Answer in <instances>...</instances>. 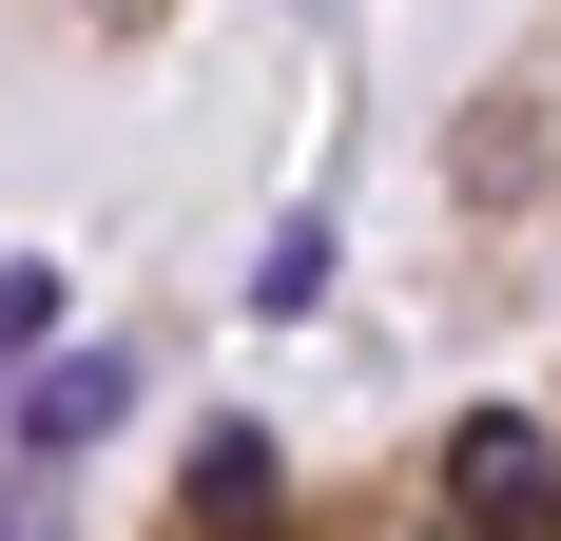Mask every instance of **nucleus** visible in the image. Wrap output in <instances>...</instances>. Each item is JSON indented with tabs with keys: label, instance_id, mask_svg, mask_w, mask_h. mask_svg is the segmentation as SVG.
I'll use <instances>...</instances> for the list:
<instances>
[{
	"label": "nucleus",
	"instance_id": "2",
	"mask_svg": "<svg viewBox=\"0 0 561 541\" xmlns=\"http://www.w3.org/2000/svg\"><path fill=\"white\" fill-rule=\"evenodd\" d=\"M98 426H116V368H20V445H39V464L98 445Z\"/></svg>",
	"mask_w": 561,
	"mask_h": 541
},
{
	"label": "nucleus",
	"instance_id": "3",
	"mask_svg": "<svg viewBox=\"0 0 561 541\" xmlns=\"http://www.w3.org/2000/svg\"><path fill=\"white\" fill-rule=\"evenodd\" d=\"M39 329H58V290H39V270H0V348H39Z\"/></svg>",
	"mask_w": 561,
	"mask_h": 541
},
{
	"label": "nucleus",
	"instance_id": "1",
	"mask_svg": "<svg viewBox=\"0 0 561 541\" xmlns=\"http://www.w3.org/2000/svg\"><path fill=\"white\" fill-rule=\"evenodd\" d=\"M446 503L465 522H561V445L523 406H484V426H446Z\"/></svg>",
	"mask_w": 561,
	"mask_h": 541
}]
</instances>
